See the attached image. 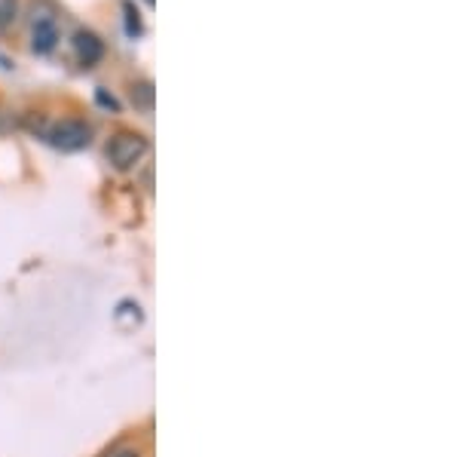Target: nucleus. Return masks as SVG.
I'll return each instance as SVG.
<instances>
[{"mask_svg": "<svg viewBox=\"0 0 459 457\" xmlns=\"http://www.w3.org/2000/svg\"><path fill=\"white\" fill-rule=\"evenodd\" d=\"M123 13H126V34H129V37H138V34L144 31L142 13L135 10V4H132V0H123Z\"/></svg>", "mask_w": 459, "mask_h": 457, "instance_id": "nucleus-6", "label": "nucleus"}, {"mask_svg": "<svg viewBox=\"0 0 459 457\" xmlns=\"http://www.w3.org/2000/svg\"><path fill=\"white\" fill-rule=\"evenodd\" d=\"M16 16H19V0H0V31H6L16 22Z\"/></svg>", "mask_w": 459, "mask_h": 457, "instance_id": "nucleus-7", "label": "nucleus"}, {"mask_svg": "<svg viewBox=\"0 0 459 457\" xmlns=\"http://www.w3.org/2000/svg\"><path fill=\"white\" fill-rule=\"evenodd\" d=\"M147 151H151V142H147L142 132H132V129L117 132L108 142V160H110V166L120 169V172L135 169L147 157Z\"/></svg>", "mask_w": 459, "mask_h": 457, "instance_id": "nucleus-1", "label": "nucleus"}, {"mask_svg": "<svg viewBox=\"0 0 459 457\" xmlns=\"http://www.w3.org/2000/svg\"><path fill=\"white\" fill-rule=\"evenodd\" d=\"M71 47L83 68H95V65L105 58V40L95 31H89V28H80V31L71 37Z\"/></svg>", "mask_w": 459, "mask_h": 457, "instance_id": "nucleus-3", "label": "nucleus"}, {"mask_svg": "<svg viewBox=\"0 0 459 457\" xmlns=\"http://www.w3.org/2000/svg\"><path fill=\"white\" fill-rule=\"evenodd\" d=\"M132 105L142 108V110H153V83L151 80H142V83H132Z\"/></svg>", "mask_w": 459, "mask_h": 457, "instance_id": "nucleus-5", "label": "nucleus"}, {"mask_svg": "<svg viewBox=\"0 0 459 457\" xmlns=\"http://www.w3.org/2000/svg\"><path fill=\"white\" fill-rule=\"evenodd\" d=\"M105 457H142V454H138L135 448H117V452H110Z\"/></svg>", "mask_w": 459, "mask_h": 457, "instance_id": "nucleus-8", "label": "nucleus"}, {"mask_svg": "<svg viewBox=\"0 0 459 457\" xmlns=\"http://www.w3.org/2000/svg\"><path fill=\"white\" fill-rule=\"evenodd\" d=\"M49 145L58 147L65 154L83 151V147L92 145V127L86 120H77V117H68V120L53 123V129L47 132Z\"/></svg>", "mask_w": 459, "mask_h": 457, "instance_id": "nucleus-2", "label": "nucleus"}, {"mask_svg": "<svg viewBox=\"0 0 459 457\" xmlns=\"http://www.w3.org/2000/svg\"><path fill=\"white\" fill-rule=\"evenodd\" d=\"M58 47V25L56 22H37L31 25V53L49 56Z\"/></svg>", "mask_w": 459, "mask_h": 457, "instance_id": "nucleus-4", "label": "nucleus"}, {"mask_svg": "<svg viewBox=\"0 0 459 457\" xmlns=\"http://www.w3.org/2000/svg\"><path fill=\"white\" fill-rule=\"evenodd\" d=\"M147 4H153V0H147Z\"/></svg>", "mask_w": 459, "mask_h": 457, "instance_id": "nucleus-9", "label": "nucleus"}]
</instances>
